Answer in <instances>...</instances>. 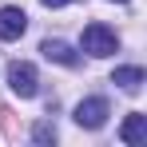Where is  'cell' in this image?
<instances>
[{"label": "cell", "mask_w": 147, "mask_h": 147, "mask_svg": "<svg viewBox=\"0 0 147 147\" xmlns=\"http://www.w3.org/2000/svg\"><path fill=\"white\" fill-rule=\"evenodd\" d=\"M44 8H64V4H72V0H40Z\"/></svg>", "instance_id": "cell-9"}, {"label": "cell", "mask_w": 147, "mask_h": 147, "mask_svg": "<svg viewBox=\"0 0 147 147\" xmlns=\"http://www.w3.org/2000/svg\"><path fill=\"white\" fill-rule=\"evenodd\" d=\"M115 44H119V40H115V32H111L107 24L96 20V24L84 28V52H88V56H111Z\"/></svg>", "instance_id": "cell-1"}, {"label": "cell", "mask_w": 147, "mask_h": 147, "mask_svg": "<svg viewBox=\"0 0 147 147\" xmlns=\"http://www.w3.org/2000/svg\"><path fill=\"white\" fill-rule=\"evenodd\" d=\"M119 139H123L127 147H143V143H147V115L131 111V115L123 119V127H119Z\"/></svg>", "instance_id": "cell-4"}, {"label": "cell", "mask_w": 147, "mask_h": 147, "mask_svg": "<svg viewBox=\"0 0 147 147\" xmlns=\"http://www.w3.org/2000/svg\"><path fill=\"white\" fill-rule=\"evenodd\" d=\"M28 28V16L20 8H0V40H20Z\"/></svg>", "instance_id": "cell-5"}, {"label": "cell", "mask_w": 147, "mask_h": 147, "mask_svg": "<svg viewBox=\"0 0 147 147\" xmlns=\"http://www.w3.org/2000/svg\"><path fill=\"white\" fill-rule=\"evenodd\" d=\"M40 52H44L48 60H56V64H64V68H76V64H80V56L72 52V44H64V40H44Z\"/></svg>", "instance_id": "cell-6"}, {"label": "cell", "mask_w": 147, "mask_h": 147, "mask_svg": "<svg viewBox=\"0 0 147 147\" xmlns=\"http://www.w3.org/2000/svg\"><path fill=\"white\" fill-rule=\"evenodd\" d=\"M111 84H119L123 92H139L143 88V68H115L111 72Z\"/></svg>", "instance_id": "cell-7"}, {"label": "cell", "mask_w": 147, "mask_h": 147, "mask_svg": "<svg viewBox=\"0 0 147 147\" xmlns=\"http://www.w3.org/2000/svg\"><path fill=\"white\" fill-rule=\"evenodd\" d=\"M76 123L88 127V131L103 127V123H107V99L92 96V99H84V103H76Z\"/></svg>", "instance_id": "cell-3"}, {"label": "cell", "mask_w": 147, "mask_h": 147, "mask_svg": "<svg viewBox=\"0 0 147 147\" xmlns=\"http://www.w3.org/2000/svg\"><path fill=\"white\" fill-rule=\"evenodd\" d=\"M32 139H36V143H56V127H52V123H36V127H32Z\"/></svg>", "instance_id": "cell-8"}, {"label": "cell", "mask_w": 147, "mask_h": 147, "mask_svg": "<svg viewBox=\"0 0 147 147\" xmlns=\"http://www.w3.org/2000/svg\"><path fill=\"white\" fill-rule=\"evenodd\" d=\"M8 84H12V92H16L20 99H32V96H36V84H40V76H36V68H32V64L16 60V64L8 68Z\"/></svg>", "instance_id": "cell-2"}, {"label": "cell", "mask_w": 147, "mask_h": 147, "mask_svg": "<svg viewBox=\"0 0 147 147\" xmlns=\"http://www.w3.org/2000/svg\"><path fill=\"white\" fill-rule=\"evenodd\" d=\"M119 4H127V0H119Z\"/></svg>", "instance_id": "cell-10"}]
</instances>
